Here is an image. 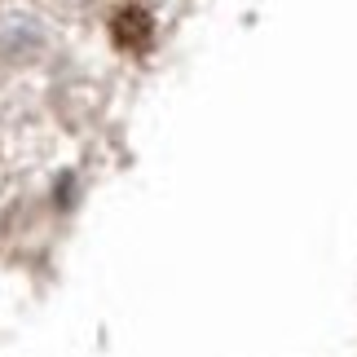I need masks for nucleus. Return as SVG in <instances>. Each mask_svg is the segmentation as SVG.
Listing matches in <instances>:
<instances>
[{"instance_id": "nucleus-1", "label": "nucleus", "mask_w": 357, "mask_h": 357, "mask_svg": "<svg viewBox=\"0 0 357 357\" xmlns=\"http://www.w3.org/2000/svg\"><path fill=\"white\" fill-rule=\"evenodd\" d=\"M111 36H115V45L119 49H132V53H142L150 40H155V22H150V13L146 9H119L115 18H111Z\"/></svg>"}]
</instances>
